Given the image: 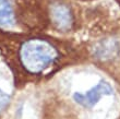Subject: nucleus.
I'll return each mask as SVG.
<instances>
[{"mask_svg":"<svg viewBox=\"0 0 120 119\" xmlns=\"http://www.w3.org/2000/svg\"><path fill=\"white\" fill-rule=\"evenodd\" d=\"M19 58L26 71L36 74L54 65L59 58V51L46 39L31 38L22 43Z\"/></svg>","mask_w":120,"mask_h":119,"instance_id":"obj_1","label":"nucleus"},{"mask_svg":"<svg viewBox=\"0 0 120 119\" xmlns=\"http://www.w3.org/2000/svg\"><path fill=\"white\" fill-rule=\"evenodd\" d=\"M112 92H114L112 86L108 82L101 80L99 83H97L95 86H93L86 93H75L73 95V98L81 106L90 108V107L94 106L95 104H97L98 100L103 96L111 95Z\"/></svg>","mask_w":120,"mask_h":119,"instance_id":"obj_2","label":"nucleus"},{"mask_svg":"<svg viewBox=\"0 0 120 119\" xmlns=\"http://www.w3.org/2000/svg\"><path fill=\"white\" fill-rule=\"evenodd\" d=\"M50 20L59 31H69L73 25V14L69 7L61 2L50 4Z\"/></svg>","mask_w":120,"mask_h":119,"instance_id":"obj_3","label":"nucleus"},{"mask_svg":"<svg viewBox=\"0 0 120 119\" xmlns=\"http://www.w3.org/2000/svg\"><path fill=\"white\" fill-rule=\"evenodd\" d=\"M14 22L15 18L10 0H0V25L12 26Z\"/></svg>","mask_w":120,"mask_h":119,"instance_id":"obj_4","label":"nucleus"},{"mask_svg":"<svg viewBox=\"0 0 120 119\" xmlns=\"http://www.w3.org/2000/svg\"><path fill=\"white\" fill-rule=\"evenodd\" d=\"M10 102V96L0 90V111H2Z\"/></svg>","mask_w":120,"mask_h":119,"instance_id":"obj_5","label":"nucleus"}]
</instances>
